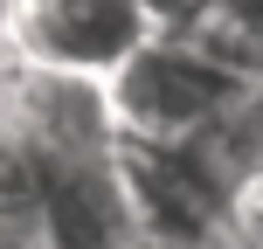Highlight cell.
<instances>
[{
  "label": "cell",
  "instance_id": "5b68a950",
  "mask_svg": "<svg viewBox=\"0 0 263 249\" xmlns=\"http://www.w3.org/2000/svg\"><path fill=\"white\" fill-rule=\"evenodd\" d=\"M21 83H28V63L7 49V35H0V145L21 139Z\"/></svg>",
  "mask_w": 263,
  "mask_h": 249
},
{
  "label": "cell",
  "instance_id": "3957f363",
  "mask_svg": "<svg viewBox=\"0 0 263 249\" xmlns=\"http://www.w3.org/2000/svg\"><path fill=\"white\" fill-rule=\"evenodd\" d=\"M21 131L42 145L55 173L77 166H111L118 159V118H111V90L83 76H49V69H28L21 83Z\"/></svg>",
  "mask_w": 263,
  "mask_h": 249
},
{
  "label": "cell",
  "instance_id": "7a4b0ae2",
  "mask_svg": "<svg viewBox=\"0 0 263 249\" xmlns=\"http://www.w3.org/2000/svg\"><path fill=\"white\" fill-rule=\"evenodd\" d=\"M0 35L28 69L111 83L153 42V21L139 0H7Z\"/></svg>",
  "mask_w": 263,
  "mask_h": 249
},
{
  "label": "cell",
  "instance_id": "8992f818",
  "mask_svg": "<svg viewBox=\"0 0 263 249\" xmlns=\"http://www.w3.org/2000/svg\"><path fill=\"white\" fill-rule=\"evenodd\" d=\"M222 21H236L242 35H256V42H263V0H229V7H222Z\"/></svg>",
  "mask_w": 263,
  "mask_h": 249
},
{
  "label": "cell",
  "instance_id": "52a82bcc",
  "mask_svg": "<svg viewBox=\"0 0 263 249\" xmlns=\"http://www.w3.org/2000/svg\"><path fill=\"white\" fill-rule=\"evenodd\" d=\"M0 249H35V236H28V228H7V222H0Z\"/></svg>",
  "mask_w": 263,
  "mask_h": 249
},
{
  "label": "cell",
  "instance_id": "277c9868",
  "mask_svg": "<svg viewBox=\"0 0 263 249\" xmlns=\"http://www.w3.org/2000/svg\"><path fill=\"white\" fill-rule=\"evenodd\" d=\"M139 7H145V21H153V35H194V28H208L229 0H139Z\"/></svg>",
  "mask_w": 263,
  "mask_h": 249
},
{
  "label": "cell",
  "instance_id": "6da1fadb",
  "mask_svg": "<svg viewBox=\"0 0 263 249\" xmlns=\"http://www.w3.org/2000/svg\"><path fill=\"white\" fill-rule=\"evenodd\" d=\"M104 90H111L118 139L145 145V152H180V145L215 139V131L256 97L250 83H236L229 69H215L187 35H153Z\"/></svg>",
  "mask_w": 263,
  "mask_h": 249
}]
</instances>
